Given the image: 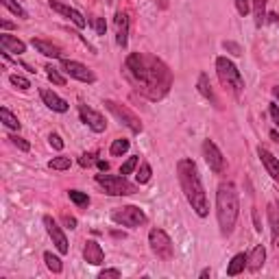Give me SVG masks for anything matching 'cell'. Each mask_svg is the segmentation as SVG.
<instances>
[{
  "label": "cell",
  "mask_w": 279,
  "mask_h": 279,
  "mask_svg": "<svg viewBox=\"0 0 279 279\" xmlns=\"http://www.w3.org/2000/svg\"><path fill=\"white\" fill-rule=\"evenodd\" d=\"M48 144H51L55 151H63V140L59 138L57 133H51V135H48Z\"/></svg>",
  "instance_id": "obj_37"
},
{
  "label": "cell",
  "mask_w": 279,
  "mask_h": 279,
  "mask_svg": "<svg viewBox=\"0 0 279 279\" xmlns=\"http://www.w3.org/2000/svg\"><path fill=\"white\" fill-rule=\"evenodd\" d=\"M63 223H65V227H68V229H76V218H72V216H63Z\"/></svg>",
  "instance_id": "obj_41"
},
{
  "label": "cell",
  "mask_w": 279,
  "mask_h": 279,
  "mask_svg": "<svg viewBox=\"0 0 279 279\" xmlns=\"http://www.w3.org/2000/svg\"><path fill=\"white\" fill-rule=\"evenodd\" d=\"M92 157H94V155H83V157H81V160H79V164H81V166H83V168H87V166H90V164H92Z\"/></svg>",
  "instance_id": "obj_43"
},
{
  "label": "cell",
  "mask_w": 279,
  "mask_h": 279,
  "mask_svg": "<svg viewBox=\"0 0 279 279\" xmlns=\"http://www.w3.org/2000/svg\"><path fill=\"white\" fill-rule=\"evenodd\" d=\"M40 94H42L44 105H46L48 109H53V112H59V113H65V112H68V103H65L61 96L55 94V92H51V90H42Z\"/></svg>",
  "instance_id": "obj_16"
},
{
  "label": "cell",
  "mask_w": 279,
  "mask_h": 279,
  "mask_svg": "<svg viewBox=\"0 0 279 279\" xmlns=\"http://www.w3.org/2000/svg\"><path fill=\"white\" fill-rule=\"evenodd\" d=\"M94 29L98 35H105V31H107V24H105V18H96L94 20Z\"/></svg>",
  "instance_id": "obj_38"
},
{
  "label": "cell",
  "mask_w": 279,
  "mask_h": 279,
  "mask_svg": "<svg viewBox=\"0 0 279 279\" xmlns=\"http://www.w3.org/2000/svg\"><path fill=\"white\" fill-rule=\"evenodd\" d=\"M264 260H266V249L258 244L251 253L247 255V269L249 271H260L262 266H264Z\"/></svg>",
  "instance_id": "obj_19"
},
{
  "label": "cell",
  "mask_w": 279,
  "mask_h": 279,
  "mask_svg": "<svg viewBox=\"0 0 279 279\" xmlns=\"http://www.w3.org/2000/svg\"><path fill=\"white\" fill-rule=\"evenodd\" d=\"M0 120L4 122V127H9V129H20L18 116H13V113H11L7 107H0Z\"/></svg>",
  "instance_id": "obj_24"
},
{
  "label": "cell",
  "mask_w": 279,
  "mask_h": 279,
  "mask_svg": "<svg viewBox=\"0 0 279 279\" xmlns=\"http://www.w3.org/2000/svg\"><path fill=\"white\" fill-rule=\"evenodd\" d=\"M240 214V199L233 183H221L216 192V216L223 236H231Z\"/></svg>",
  "instance_id": "obj_3"
},
{
  "label": "cell",
  "mask_w": 279,
  "mask_h": 279,
  "mask_svg": "<svg viewBox=\"0 0 279 279\" xmlns=\"http://www.w3.org/2000/svg\"><path fill=\"white\" fill-rule=\"evenodd\" d=\"M0 2H2L4 7H7V9L11 11V13H15V15H18V18H24V20L29 18V13H26V11L22 9L18 2H13V0H0Z\"/></svg>",
  "instance_id": "obj_31"
},
{
  "label": "cell",
  "mask_w": 279,
  "mask_h": 279,
  "mask_svg": "<svg viewBox=\"0 0 279 279\" xmlns=\"http://www.w3.org/2000/svg\"><path fill=\"white\" fill-rule=\"evenodd\" d=\"M79 116H81V120L90 127L94 133H103V131L107 129V122H105V118L101 116L98 112H94L92 107H85V105H81L79 107Z\"/></svg>",
  "instance_id": "obj_12"
},
{
  "label": "cell",
  "mask_w": 279,
  "mask_h": 279,
  "mask_svg": "<svg viewBox=\"0 0 279 279\" xmlns=\"http://www.w3.org/2000/svg\"><path fill=\"white\" fill-rule=\"evenodd\" d=\"M277 247H279V238H277Z\"/></svg>",
  "instance_id": "obj_51"
},
{
  "label": "cell",
  "mask_w": 279,
  "mask_h": 279,
  "mask_svg": "<svg viewBox=\"0 0 279 279\" xmlns=\"http://www.w3.org/2000/svg\"><path fill=\"white\" fill-rule=\"evenodd\" d=\"M124 70H127L129 79L133 81V85L151 101L166 96V92L172 85V74L168 70V65L160 61L153 55L144 53H133L124 61Z\"/></svg>",
  "instance_id": "obj_1"
},
{
  "label": "cell",
  "mask_w": 279,
  "mask_h": 279,
  "mask_svg": "<svg viewBox=\"0 0 279 279\" xmlns=\"http://www.w3.org/2000/svg\"><path fill=\"white\" fill-rule=\"evenodd\" d=\"M236 2V9L240 15H249L251 9H253V4H251V0H233Z\"/></svg>",
  "instance_id": "obj_35"
},
{
  "label": "cell",
  "mask_w": 279,
  "mask_h": 279,
  "mask_svg": "<svg viewBox=\"0 0 279 279\" xmlns=\"http://www.w3.org/2000/svg\"><path fill=\"white\" fill-rule=\"evenodd\" d=\"M149 244H151V251L162 260H170L174 255V249H172V240L168 236L164 229H151L149 233Z\"/></svg>",
  "instance_id": "obj_7"
},
{
  "label": "cell",
  "mask_w": 279,
  "mask_h": 279,
  "mask_svg": "<svg viewBox=\"0 0 279 279\" xmlns=\"http://www.w3.org/2000/svg\"><path fill=\"white\" fill-rule=\"evenodd\" d=\"M0 26H2V31H11V29H15V24H11V22H7V20L0 22Z\"/></svg>",
  "instance_id": "obj_44"
},
{
  "label": "cell",
  "mask_w": 279,
  "mask_h": 279,
  "mask_svg": "<svg viewBox=\"0 0 279 279\" xmlns=\"http://www.w3.org/2000/svg\"><path fill=\"white\" fill-rule=\"evenodd\" d=\"M9 140H11V144L18 146L20 151H24V153H29V151H31V144H29V142H26L24 138H20V135H11Z\"/></svg>",
  "instance_id": "obj_36"
},
{
  "label": "cell",
  "mask_w": 279,
  "mask_h": 279,
  "mask_svg": "<svg viewBox=\"0 0 279 279\" xmlns=\"http://www.w3.org/2000/svg\"><path fill=\"white\" fill-rule=\"evenodd\" d=\"M223 46H225L227 51H231V55H242V48H240V44H236V42H225Z\"/></svg>",
  "instance_id": "obj_40"
},
{
  "label": "cell",
  "mask_w": 279,
  "mask_h": 279,
  "mask_svg": "<svg viewBox=\"0 0 279 279\" xmlns=\"http://www.w3.org/2000/svg\"><path fill=\"white\" fill-rule=\"evenodd\" d=\"M44 262H46V266H48V269H51L53 273H61V271H63L61 260H59L57 255H53L51 251H48V253H44Z\"/></svg>",
  "instance_id": "obj_27"
},
{
  "label": "cell",
  "mask_w": 279,
  "mask_h": 279,
  "mask_svg": "<svg viewBox=\"0 0 279 279\" xmlns=\"http://www.w3.org/2000/svg\"><path fill=\"white\" fill-rule=\"evenodd\" d=\"M129 151V140H124V138H118V140H113V144H112V149H109V153H112L113 157H120V155H124V153Z\"/></svg>",
  "instance_id": "obj_26"
},
{
  "label": "cell",
  "mask_w": 279,
  "mask_h": 279,
  "mask_svg": "<svg viewBox=\"0 0 279 279\" xmlns=\"http://www.w3.org/2000/svg\"><path fill=\"white\" fill-rule=\"evenodd\" d=\"M177 177H179V183H181V190H183L185 199H188L190 207L196 212V216L205 218L210 214V205H207V194H205L203 183H201L196 164L192 160H181L177 164Z\"/></svg>",
  "instance_id": "obj_2"
},
{
  "label": "cell",
  "mask_w": 279,
  "mask_h": 279,
  "mask_svg": "<svg viewBox=\"0 0 279 279\" xmlns=\"http://www.w3.org/2000/svg\"><path fill=\"white\" fill-rule=\"evenodd\" d=\"M33 48H35L37 53H42L44 57H53V59H59L61 57V48L55 46L51 42H44V40H33Z\"/></svg>",
  "instance_id": "obj_20"
},
{
  "label": "cell",
  "mask_w": 279,
  "mask_h": 279,
  "mask_svg": "<svg viewBox=\"0 0 279 279\" xmlns=\"http://www.w3.org/2000/svg\"><path fill=\"white\" fill-rule=\"evenodd\" d=\"M83 258L87 264H103L105 262V251H103V247L96 242V240H87L85 242V247H83Z\"/></svg>",
  "instance_id": "obj_13"
},
{
  "label": "cell",
  "mask_w": 279,
  "mask_h": 279,
  "mask_svg": "<svg viewBox=\"0 0 279 279\" xmlns=\"http://www.w3.org/2000/svg\"><path fill=\"white\" fill-rule=\"evenodd\" d=\"M96 166L101 168L103 172H107V170H109V164H107V162H103V160H98V162H96Z\"/></svg>",
  "instance_id": "obj_45"
},
{
  "label": "cell",
  "mask_w": 279,
  "mask_h": 279,
  "mask_svg": "<svg viewBox=\"0 0 279 279\" xmlns=\"http://www.w3.org/2000/svg\"><path fill=\"white\" fill-rule=\"evenodd\" d=\"M140 164V155H133V157H129L127 162L122 164V166H120V174H124V177H127V174H131L135 170V166H138Z\"/></svg>",
  "instance_id": "obj_32"
},
{
  "label": "cell",
  "mask_w": 279,
  "mask_h": 279,
  "mask_svg": "<svg viewBox=\"0 0 279 279\" xmlns=\"http://www.w3.org/2000/svg\"><path fill=\"white\" fill-rule=\"evenodd\" d=\"M46 70H48V79H51L55 85H65V79H63L61 74H59L57 68H53V65H46Z\"/></svg>",
  "instance_id": "obj_34"
},
{
  "label": "cell",
  "mask_w": 279,
  "mask_h": 279,
  "mask_svg": "<svg viewBox=\"0 0 279 279\" xmlns=\"http://www.w3.org/2000/svg\"><path fill=\"white\" fill-rule=\"evenodd\" d=\"M271 118L275 120V124L279 127V107L277 105H271Z\"/></svg>",
  "instance_id": "obj_42"
},
{
  "label": "cell",
  "mask_w": 279,
  "mask_h": 279,
  "mask_svg": "<svg viewBox=\"0 0 279 279\" xmlns=\"http://www.w3.org/2000/svg\"><path fill=\"white\" fill-rule=\"evenodd\" d=\"M196 90H199L201 94H203L214 107H221V103H218V98H216V94H214V90H212V83H210V79H207V74H201V76H199Z\"/></svg>",
  "instance_id": "obj_21"
},
{
  "label": "cell",
  "mask_w": 279,
  "mask_h": 279,
  "mask_svg": "<svg viewBox=\"0 0 279 279\" xmlns=\"http://www.w3.org/2000/svg\"><path fill=\"white\" fill-rule=\"evenodd\" d=\"M258 155H260L262 164H264L266 172H269L271 177L279 183V160H277L275 155H273V153H271L269 149H264V146H260V149H258Z\"/></svg>",
  "instance_id": "obj_15"
},
{
  "label": "cell",
  "mask_w": 279,
  "mask_h": 279,
  "mask_svg": "<svg viewBox=\"0 0 279 279\" xmlns=\"http://www.w3.org/2000/svg\"><path fill=\"white\" fill-rule=\"evenodd\" d=\"M151 174H153L151 164L149 162H142V166H140L138 174H135V179H138V183H149L151 181Z\"/></svg>",
  "instance_id": "obj_30"
},
{
  "label": "cell",
  "mask_w": 279,
  "mask_h": 279,
  "mask_svg": "<svg viewBox=\"0 0 279 279\" xmlns=\"http://www.w3.org/2000/svg\"><path fill=\"white\" fill-rule=\"evenodd\" d=\"M205 277H210V269H205V271H201V279H205Z\"/></svg>",
  "instance_id": "obj_49"
},
{
  "label": "cell",
  "mask_w": 279,
  "mask_h": 279,
  "mask_svg": "<svg viewBox=\"0 0 279 279\" xmlns=\"http://www.w3.org/2000/svg\"><path fill=\"white\" fill-rule=\"evenodd\" d=\"M271 138H273V140H275L277 144H279V133H277V131H271Z\"/></svg>",
  "instance_id": "obj_47"
},
{
  "label": "cell",
  "mask_w": 279,
  "mask_h": 279,
  "mask_svg": "<svg viewBox=\"0 0 279 279\" xmlns=\"http://www.w3.org/2000/svg\"><path fill=\"white\" fill-rule=\"evenodd\" d=\"M61 68H63L70 76H72V79H76V81H83V83H94V81H96L94 72H92L87 65L79 63V61H70V59H63Z\"/></svg>",
  "instance_id": "obj_10"
},
{
  "label": "cell",
  "mask_w": 279,
  "mask_h": 279,
  "mask_svg": "<svg viewBox=\"0 0 279 279\" xmlns=\"http://www.w3.org/2000/svg\"><path fill=\"white\" fill-rule=\"evenodd\" d=\"M105 107L120 120V122L124 124V127H129L131 131H133V133H140V131L144 129V127H142V122H140V118L135 116L131 109L124 107V105H118L116 101H105Z\"/></svg>",
  "instance_id": "obj_8"
},
{
  "label": "cell",
  "mask_w": 279,
  "mask_h": 279,
  "mask_svg": "<svg viewBox=\"0 0 279 279\" xmlns=\"http://www.w3.org/2000/svg\"><path fill=\"white\" fill-rule=\"evenodd\" d=\"M216 72H218V79L221 83L229 87L236 96H240L244 92V79L240 74V70L233 65V61H229L227 57H218L216 59Z\"/></svg>",
  "instance_id": "obj_4"
},
{
  "label": "cell",
  "mask_w": 279,
  "mask_h": 279,
  "mask_svg": "<svg viewBox=\"0 0 279 279\" xmlns=\"http://www.w3.org/2000/svg\"><path fill=\"white\" fill-rule=\"evenodd\" d=\"M96 183L112 196H127L135 194V185L127 181V177H116V174H96Z\"/></svg>",
  "instance_id": "obj_5"
},
{
  "label": "cell",
  "mask_w": 279,
  "mask_h": 279,
  "mask_svg": "<svg viewBox=\"0 0 279 279\" xmlns=\"http://www.w3.org/2000/svg\"><path fill=\"white\" fill-rule=\"evenodd\" d=\"M44 227H46V231H48V236H51V240H53V244L57 247V251L59 253H68V240H65V236H63V231H61V227L57 225V223L53 221L51 216H44Z\"/></svg>",
  "instance_id": "obj_11"
},
{
  "label": "cell",
  "mask_w": 279,
  "mask_h": 279,
  "mask_svg": "<svg viewBox=\"0 0 279 279\" xmlns=\"http://www.w3.org/2000/svg\"><path fill=\"white\" fill-rule=\"evenodd\" d=\"M244 266H247V255H244V253L233 255V260L229 262V266H227V275H229V277L240 275V273L244 271Z\"/></svg>",
  "instance_id": "obj_22"
},
{
  "label": "cell",
  "mask_w": 279,
  "mask_h": 279,
  "mask_svg": "<svg viewBox=\"0 0 279 279\" xmlns=\"http://www.w3.org/2000/svg\"><path fill=\"white\" fill-rule=\"evenodd\" d=\"M269 221H271V229H273V238H279V210L275 203L269 205Z\"/></svg>",
  "instance_id": "obj_25"
},
{
  "label": "cell",
  "mask_w": 279,
  "mask_h": 279,
  "mask_svg": "<svg viewBox=\"0 0 279 279\" xmlns=\"http://www.w3.org/2000/svg\"><path fill=\"white\" fill-rule=\"evenodd\" d=\"M68 196H70V201H72V203H76L79 207H87V205H90V196H87L85 192H79V190H70Z\"/></svg>",
  "instance_id": "obj_28"
},
{
  "label": "cell",
  "mask_w": 279,
  "mask_h": 279,
  "mask_svg": "<svg viewBox=\"0 0 279 279\" xmlns=\"http://www.w3.org/2000/svg\"><path fill=\"white\" fill-rule=\"evenodd\" d=\"M251 4H253V13H255V24L262 26L266 22V0H251Z\"/></svg>",
  "instance_id": "obj_23"
},
{
  "label": "cell",
  "mask_w": 279,
  "mask_h": 279,
  "mask_svg": "<svg viewBox=\"0 0 279 279\" xmlns=\"http://www.w3.org/2000/svg\"><path fill=\"white\" fill-rule=\"evenodd\" d=\"M0 46H2L4 53H18V55H22L26 51V44L24 42H20L18 37H13V35H7V33H0Z\"/></svg>",
  "instance_id": "obj_18"
},
{
  "label": "cell",
  "mask_w": 279,
  "mask_h": 279,
  "mask_svg": "<svg viewBox=\"0 0 279 279\" xmlns=\"http://www.w3.org/2000/svg\"><path fill=\"white\" fill-rule=\"evenodd\" d=\"M98 277H101V279H109V277H112V279H118V277H120V271H118V269H107V271H103Z\"/></svg>",
  "instance_id": "obj_39"
},
{
  "label": "cell",
  "mask_w": 279,
  "mask_h": 279,
  "mask_svg": "<svg viewBox=\"0 0 279 279\" xmlns=\"http://www.w3.org/2000/svg\"><path fill=\"white\" fill-rule=\"evenodd\" d=\"M70 166H72L70 157H55V160L48 162V168H53V170H68Z\"/></svg>",
  "instance_id": "obj_29"
},
{
  "label": "cell",
  "mask_w": 279,
  "mask_h": 279,
  "mask_svg": "<svg viewBox=\"0 0 279 279\" xmlns=\"http://www.w3.org/2000/svg\"><path fill=\"white\" fill-rule=\"evenodd\" d=\"M273 96H275L277 101H279V85H275V87H273Z\"/></svg>",
  "instance_id": "obj_48"
},
{
  "label": "cell",
  "mask_w": 279,
  "mask_h": 279,
  "mask_svg": "<svg viewBox=\"0 0 279 279\" xmlns=\"http://www.w3.org/2000/svg\"><path fill=\"white\" fill-rule=\"evenodd\" d=\"M51 9L57 11V13H61V15H65V18H70L76 26H79V29H85V18L76 9L68 7V4H63V2H59V0H51Z\"/></svg>",
  "instance_id": "obj_14"
},
{
  "label": "cell",
  "mask_w": 279,
  "mask_h": 279,
  "mask_svg": "<svg viewBox=\"0 0 279 279\" xmlns=\"http://www.w3.org/2000/svg\"><path fill=\"white\" fill-rule=\"evenodd\" d=\"M203 155H205V162H207V166H210L212 172L221 174L223 170H225V157H223L221 149H218L212 140L203 142Z\"/></svg>",
  "instance_id": "obj_9"
},
{
  "label": "cell",
  "mask_w": 279,
  "mask_h": 279,
  "mask_svg": "<svg viewBox=\"0 0 279 279\" xmlns=\"http://www.w3.org/2000/svg\"><path fill=\"white\" fill-rule=\"evenodd\" d=\"M112 221L116 225H122V227H129V229H135L140 225L146 223V214L135 205H127V207H120L112 214Z\"/></svg>",
  "instance_id": "obj_6"
},
{
  "label": "cell",
  "mask_w": 279,
  "mask_h": 279,
  "mask_svg": "<svg viewBox=\"0 0 279 279\" xmlns=\"http://www.w3.org/2000/svg\"><path fill=\"white\" fill-rule=\"evenodd\" d=\"M266 18H271V22L273 24H279V13H269Z\"/></svg>",
  "instance_id": "obj_46"
},
{
  "label": "cell",
  "mask_w": 279,
  "mask_h": 279,
  "mask_svg": "<svg viewBox=\"0 0 279 279\" xmlns=\"http://www.w3.org/2000/svg\"><path fill=\"white\" fill-rule=\"evenodd\" d=\"M9 81H11V85H15L18 90H29V87H31L29 79H24V76H20V74H11Z\"/></svg>",
  "instance_id": "obj_33"
},
{
  "label": "cell",
  "mask_w": 279,
  "mask_h": 279,
  "mask_svg": "<svg viewBox=\"0 0 279 279\" xmlns=\"http://www.w3.org/2000/svg\"><path fill=\"white\" fill-rule=\"evenodd\" d=\"M105 2H107V4H112V2H113V0H105Z\"/></svg>",
  "instance_id": "obj_50"
},
{
  "label": "cell",
  "mask_w": 279,
  "mask_h": 279,
  "mask_svg": "<svg viewBox=\"0 0 279 279\" xmlns=\"http://www.w3.org/2000/svg\"><path fill=\"white\" fill-rule=\"evenodd\" d=\"M116 42L118 46H127L129 42V15L122 13V11H118L116 13Z\"/></svg>",
  "instance_id": "obj_17"
}]
</instances>
